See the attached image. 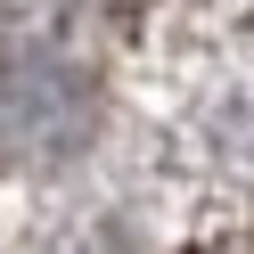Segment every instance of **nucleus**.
<instances>
[{"label": "nucleus", "mask_w": 254, "mask_h": 254, "mask_svg": "<svg viewBox=\"0 0 254 254\" xmlns=\"http://www.w3.org/2000/svg\"><path fill=\"white\" fill-rule=\"evenodd\" d=\"M82 82H74V66H58V58H8L0 66V156L8 164H41V156H66L74 139H82Z\"/></svg>", "instance_id": "1"}]
</instances>
